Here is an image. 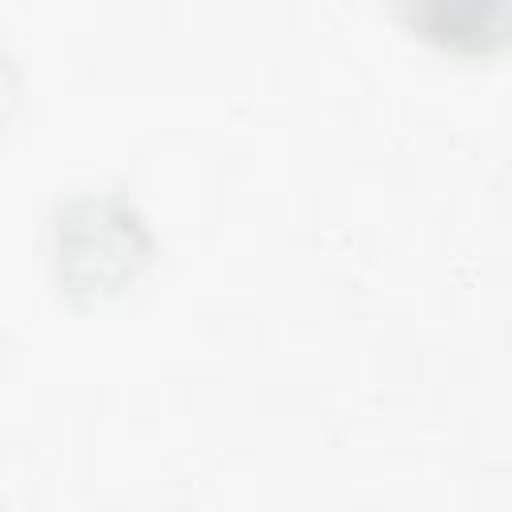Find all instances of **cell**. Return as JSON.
<instances>
[{
  "mask_svg": "<svg viewBox=\"0 0 512 512\" xmlns=\"http://www.w3.org/2000/svg\"><path fill=\"white\" fill-rule=\"evenodd\" d=\"M408 24L452 52H496L512 44V0H404Z\"/></svg>",
  "mask_w": 512,
  "mask_h": 512,
  "instance_id": "1",
  "label": "cell"
}]
</instances>
